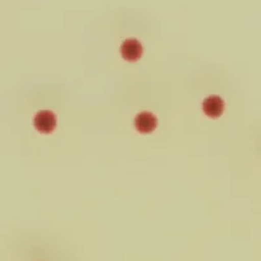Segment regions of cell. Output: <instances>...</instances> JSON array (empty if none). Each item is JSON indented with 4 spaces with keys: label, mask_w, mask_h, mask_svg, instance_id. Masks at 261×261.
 <instances>
[{
    "label": "cell",
    "mask_w": 261,
    "mask_h": 261,
    "mask_svg": "<svg viewBox=\"0 0 261 261\" xmlns=\"http://www.w3.org/2000/svg\"><path fill=\"white\" fill-rule=\"evenodd\" d=\"M202 111L212 119L220 118L225 111V102L220 95H208L202 102Z\"/></svg>",
    "instance_id": "obj_3"
},
{
    "label": "cell",
    "mask_w": 261,
    "mask_h": 261,
    "mask_svg": "<svg viewBox=\"0 0 261 261\" xmlns=\"http://www.w3.org/2000/svg\"><path fill=\"white\" fill-rule=\"evenodd\" d=\"M120 54L127 62H137L143 57V45L135 38H127L120 46Z\"/></svg>",
    "instance_id": "obj_4"
},
{
    "label": "cell",
    "mask_w": 261,
    "mask_h": 261,
    "mask_svg": "<svg viewBox=\"0 0 261 261\" xmlns=\"http://www.w3.org/2000/svg\"><path fill=\"white\" fill-rule=\"evenodd\" d=\"M33 123H34V127H36L39 134L50 135L57 128V115L53 111L42 110L34 116V122Z\"/></svg>",
    "instance_id": "obj_1"
},
{
    "label": "cell",
    "mask_w": 261,
    "mask_h": 261,
    "mask_svg": "<svg viewBox=\"0 0 261 261\" xmlns=\"http://www.w3.org/2000/svg\"><path fill=\"white\" fill-rule=\"evenodd\" d=\"M157 116H155L154 114L149 113V111L139 113L136 115V118H135V128H136V130L139 134H151V132H154V129L157 128Z\"/></svg>",
    "instance_id": "obj_2"
}]
</instances>
